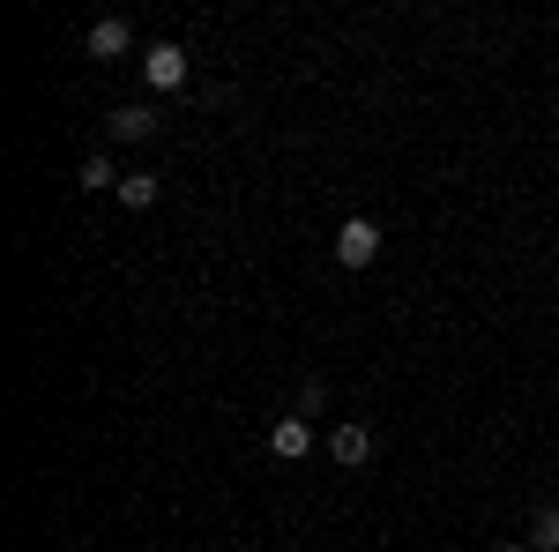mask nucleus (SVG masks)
<instances>
[{"label":"nucleus","mask_w":559,"mask_h":552,"mask_svg":"<svg viewBox=\"0 0 559 552\" xmlns=\"http://www.w3.org/2000/svg\"><path fill=\"white\" fill-rule=\"evenodd\" d=\"M83 45L97 52V60H120V52H128V23H120V15H97V23L83 31Z\"/></svg>","instance_id":"obj_6"},{"label":"nucleus","mask_w":559,"mask_h":552,"mask_svg":"<svg viewBox=\"0 0 559 552\" xmlns=\"http://www.w3.org/2000/svg\"><path fill=\"white\" fill-rule=\"evenodd\" d=\"M142 83H150V90H179V83H187V52H179V45H150Z\"/></svg>","instance_id":"obj_4"},{"label":"nucleus","mask_w":559,"mask_h":552,"mask_svg":"<svg viewBox=\"0 0 559 552\" xmlns=\"http://www.w3.org/2000/svg\"><path fill=\"white\" fill-rule=\"evenodd\" d=\"M321 411H329V381H306V388H299V411H292V419H306V425H313Z\"/></svg>","instance_id":"obj_10"},{"label":"nucleus","mask_w":559,"mask_h":552,"mask_svg":"<svg viewBox=\"0 0 559 552\" xmlns=\"http://www.w3.org/2000/svg\"><path fill=\"white\" fill-rule=\"evenodd\" d=\"M329 456H336L344 470L373 463V425H366V419H336V433H329Z\"/></svg>","instance_id":"obj_2"},{"label":"nucleus","mask_w":559,"mask_h":552,"mask_svg":"<svg viewBox=\"0 0 559 552\" xmlns=\"http://www.w3.org/2000/svg\"><path fill=\"white\" fill-rule=\"evenodd\" d=\"M269 456H276V463L313 456V425H306V419H276V425H269Z\"/></svg>","instance_id":"obj_3"},{"label":"nucleus","mask_w":559,"mask_h":552,"mask_svg":"<svg viewBox=\"0 0 559 552\" xmlns=\"http://www.w3.org/2000/svg\"><path fill=\"white\" fill-rule=\"evenodd\" d=\"M373 255H381V224H373V216H344V232H336V261H344V269H366Z\"/></svg>","instance_id":"obj_1"},{"label":"nucleus","mask_w":559,"mask_h":552,"mask_svg":"<svg viewBox=\"0 0 559 552\" xmlns=\"http://www.w3.org/2000/svg\"><path fill=\"white\" fill-rule=\"evenodd\" d=\"M157 195H165V179H157V172H120V202H128V210H150Z\"/></svg>","instance_id":"obj_7"},{"label":"nucleus","mask_w":559,"mask_h":552,"mask_svg":"<svg viewBox=\"0 0 559 552\" xmlns=\"http://www.w3.org/2000/svg\"><path fill=\"white\" fill-rule=\"evenodd\" d=\"M530 552H559V508L530 515Z\"/></svg>","instance_id":"obj_8"},{"label":"nucleus","mask_w":559,"mask_h":552,"mask_svg":"<svg viewBox=\"0 0 559 552\" xmlns=\"http://www.w3.org/2000/svg\"><path fill=\"white\" fill-rule=\"evenodd\" d=\"M105 134H112V142H150V134H157V113H150V105H120V113L105 120Z\"/></svg>","instance_id":"obj_5"},{"label":"nucleus","mask_w":559,"mask_h":552,"mask_svg":"<svg viewBox=\"0 0 559 552\" xmlns=\"http://www.w3.org/2000/svg\"><path fill=\"white\" fill-rule=\"evenodd\" d=\"M492 552H530V545H492Z\"/></svg>","instance_id":"obj_11"},{"label":"nucleus","mask_w":559,"mask_h":552,"mask_svg":"<svg viewBox=\"0 0 559 552\" xmlns=\"http://www.w3.org/2000/svg\"><path fill=\"white\" fill-rule=\"evenodd\" d=\"M75 187H90V195L120 187V172H112V157H83V172H75Z\"/></svg>","instance_id":"obj_9"}]
</instances>
